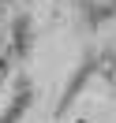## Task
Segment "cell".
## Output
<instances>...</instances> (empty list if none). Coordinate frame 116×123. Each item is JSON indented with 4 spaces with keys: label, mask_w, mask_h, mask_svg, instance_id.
Returning <instances> with one entry per match:
<instances>
[{
    "label": "cell",
    "mask_w": 116,
    "mask_h": 123,
    "mask_svg": "<svg viewBox=\"0 0 116 123\" xmlns=\"http://www.w3.org/2000/svg\"><path fill=\"white\" fill-rule=\"evenodd\" d=\"M0 78H4V56H0Z\"/></svg>",
    "instance_id": "obj_1"
}]
</instances>
